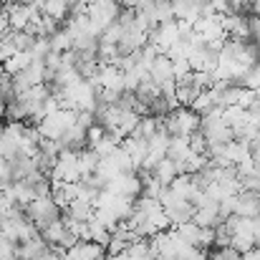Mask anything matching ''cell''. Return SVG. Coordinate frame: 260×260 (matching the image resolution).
Wrapping results in <instances>:
<instances>
[{
    "label": "cell",
    "instance_id": "cell-2",
    "mask_svg": "<svg viewBox=\"0 0 260 260\" xmlns=\"http://www.w3.org/2000/svg\"><path fill=\"white\" fill-rule=\"evenodd\" d=\"M200 121H202V116L192 106H177V109H172L162 119V129L170 137H184V139H189L192 134L200 132Z\"/></svg>",
    "mask_w": 260,
    "mask_h": 260
},
{
    "label": "cell",
    "instance_id": "cell-5",
    "mask_svg": "<svg viewBox=\"0 0 260 260\" xmlns=\"http://www.w3.org/2000/svg\"><path fill=\"white\" fill-rule=\"evenodd\" d=\"M41 238L51 245V248H58V250H69L76 240H79V235H76V230L66 222V220H58L56 225H51V228H46L43 233H41Z\"/></svg>",
    "mask_w": 260,
    "mask_h": 260
},
{
    "label": "cell",
    "instance_id": "cell-10",
    "mask_svg": "<svg viewBox=\"0 0 260 260\" xmlns=\"http://www.w3.org/2000/svg\"><path fill=\"white\" fill-rule=\"evenodd\" d=\"M165 212H167L170 228H179V225L194 220L197 207L192 205V200H174V202H170V205H165Z\"/></svg>",
    "mask_w": 260,
    "mask_h": 260
},
{
    "label": "cell",
    "instance_id": "cell-9",
    "mask_svg": "<svg viewBox=\"0 0 260 260\" xmlns=\"http://www.w3.org/2000/svg\"><path fill=\"white\" fill-rule=\"evenodd\" d=\"M233 215L255 220L260 215V192H255V189H240L235 194V212Z\"/></svg>",
    "mask_w": 260,
    "mask_h": 260
},
{
    "label": "cell",
    "instance_id": "cell-7",
    "mask_svg": "<svg viewBox=\"0 0 260 260\" xmlns=\"http://www.w3.org/2000/svg\"><path fill=\"white\" fill-rule=\"evenodd\" d=\"M66 258L69 260H104V258H109V250H106V245H101V243H96V240L79 238V240L66 250Z\"/></svg>",
    "mask_w": 260,
    "mask_h": 260
},
{
    "label": "cell",
    "instance_id": "cell-12",
    "mask_svg": "<svg viewBox=\"0 0 260 260\" xmlns=\"http://www.w3.org/2000/svg\"><path fill=\"white\" fill-rule=\"evenodd\" d=\"M152 174H154V177H157V179H159V182H162L165 187H167V184H172V182H174V179H177V177H179L182 172H179L177 162H172L170 157H165L162 162H157V165L152 167Z\"/></svg>",
    "mask_w": 260,
    "mask_h": 260
},
{
    "label": "cell",
    "instance_id": "cell-6",
    "mask_svg": "<svg viewBox=\"0 0 260 260\" xmlns=\"http://www.w3.org/2000/svg\"><path fill=\"white\" fill-rule=\"evenodd\" d=\"M177 41H179V20H177V18L157 23V25L152 28V33H149V43H154L162 53H167Z\"/></svg>",
    "mask_w": 260,
    "mask_h": 260
},
{
    "label": "cell",
    "instance_id": "cell-11",
    "mask_svg": "<svg viewBox=\"0 0 260 260\" xmlns=\"http://www.w3.org/2000/svg\"><path fill=\"white\" fill-rule=\"evenodd\" d=\"M202 0H172L174 18L179 23H194L202 15Z\"/></svg>",
    "mask_w": 260,
    "mask_h": 260
},
{
    "label": "cell",
    "instance_id": "cell-3",
    "mask_svg": "<svg viewBox=\"0 0 260 260\" xmlns=\"http://www.w3.org/2000/svg\"><path fill=\"white\" fill-rule=\"evenodd\" d=\"M25 210H28V217H30V222L36 225L38 233H43L46 228H51V225H56L58 220H63V207L53 200V194L30 200V202L25 205Z\"/></svg>",
    "mask_w": 260,
    "mask_h": 260
},
{
    "label": "cell",
    "instance_id": "cell-13",
    "mask_svg": "<svg viewBox=\"0 0 260 260\" xmlns=\"http://www.w3.org/2000/svg\"><path fill=\"white\" fill-rule=\"evenodd\" d=\"M200 93H202V88L197 86L192 79L184 81V84H177V91H174L179 106H194V101L200 99Z\"/></svg>",
    "mask_w": 260,
    "mask_h": 260
},
{
    "label": "cell",
    "instance_id": "cell-1",
    "mask_svg": "<svg viewBox=\"0 0 260 260\" xmlns=\"http://www.w3.org/2000/svg\"><path fill=\"white\" fill-rule=\"evenodd\" d=\"M126 222H129L132 230L137 233V238H152V235H157L159 230H167V228H170L165 205H162L157 197H144V194L137 200L134 212H132V217H129Z\"/></svg>",
    "mask_w": 260,
    "mask_h": 260
},
{
    "label": "cell",
    "instance_id": "cell-8",
    "mask_svg": "<svg viewBox=\"0 0 260 260\" xmlns=\"http://www.w3.org/2000/svg\"><path fill=\"white\" fill-rule=\"evenodd\" d=\"M53 182H79L81 179V165H79V154L74 152H66L58 157L56 167H53Z\"/></svg>",
    "mask_w": 260,
    "mask_h": 260
},
{
    "label": "cell",
    "instance_id": "cell-4",
    "mask_svg": "<svg viewBox=\"0 0 260 260\" xmlns=\"http://www.w3.org/2000/svg\"><path fill=\"white\" fill-rule=\"evenodd\" d=\"M76 124V109H69V106H58V109H53L51 114H46L43 119H41V134L46 137V139H61L71 126Z\"/></svg>",
    "mask_w": 260,
    "mask_h": 260
}]
</instances>
